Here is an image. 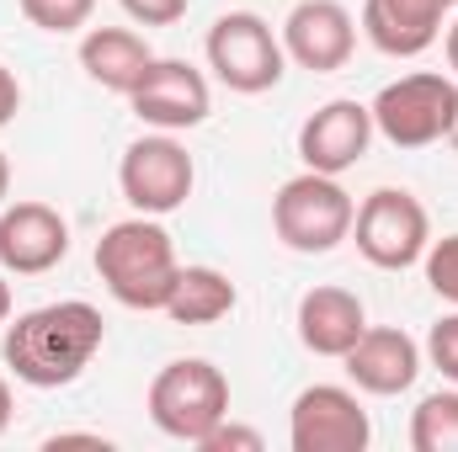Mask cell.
Listing matches in <instances>:
<instances>
[{"mask_svg": "<svg viewBox=\"0 0 458 452\" xmlns=\"http://www.w3.org/2000/svg\"><path fill=\"white\" fill-rule=\"evenodd\" d=\"M102 340H107V325L97 304L59 298V304L16 314V325H5L0 351H5V367L27 389H64L97 362Z\"/></svg>", "mask_w": 458, "mask_h": 452, "instance_id": "obj_1", "label": "cell"}, {"mask_svg": "<svg viewBox=\"0 0 458 452\" xmlns=\"http://www.w3.org/2000/svg\"><path fill=\"white\" fill-rule=\"evenodd\" d=\"M176 239L165 234L160 219L139 213V219H123L97 239V277L107 282L123 309H165L171 288H176Z\"/></svg>", "mask_w": 458, "mask_h": 452, "instance_id": "obj_2", "label": "cell"}, {"mask_svg": "<svg viewBox=\"0 0 458 452\" xmlns=\"http://www.w3.org/2000/svg\"><path fill=\"white\" fill-rule=\"evenodd\" d=\"M352 219H357L352 192L336 176H320V171H304V176L283 181L277 197H272V229L299 255H331L352 234Z\"/></svg>", "mask_w": 458, "mask_h": 452, "instance_id": "obj_3", "label": "cell"}, {"mask_svg": "<svg viewBox=\"0 0 458 452\" xmlns=\"http://www.w3.org/2000/svg\"><path fill=\"white\" fill-rule=\"evenodd\" d=\"M229 415V378L203 362V356H182V362H165L149 383V421L176 437V442H203L219 421Z\"/></svg>", "mask_w": 458, "mask_h": 452, "instance_id": "obj_4", "label": "cell"}, {"mask_svg": "<svg viewBox=\"0 0 458 452\" xmlns=\"http://www.w3.org/2000/svg\"><path fill=\"white\" fill-rule=\"evenodd\" d=\"M368 113H373V133H384L394 149L443 144L458 122V80L432 75V70L400 75V80H389V86L373 96Z\"/></svg>", "mask_w": 458, "mask_h": 452, "instance_id": "obj_5", "label": "cell"}, {"mask_svg": "<svg viewBox=\"0 0 458 452\" xmlns=\"http://www.w3.org/2000/svg\"><path fill=\"white\" fill-rule=\"evenodd\" d=\"M192 181H198V165L187 155V144L176 133H144L123 149L117 160V187L128 197L133 213H149V219H165L176 213L187 197H192Z\"/></svg>", "mask_w": 458, "mask_h": 452, "instance_id": "obj_6", "label": "cell"}, {"mask_svg": "<svg viewBox=\"0 0 458 452\" xmlns=\"http://www.w3.org/2000/svg\"><path fill=\"white\" fill-rule=\"evenodd\" d=\"M208 70L225 80L229 91L240 96H261L283 80L288 70V54H283V38L256 16V11H225L214 27H208Z\"/></svg>", "mask_w": 458, "mask_h": 452, "instance_id": "obj_7", "label": "cell"}, {"mask_svg": "<svg viewBox=\"0 0 458 452\" xmlns=\"http://www.w3.org/2000/svg\"><path fill=\"white\" fill-rule=\"evenodd\" d=\"M352 234H357V250L368 266L378 272H405L427 255L432 245V219L421 208V197H411L405 187H378L362 197L357 219H352Z\"/></svg>", "mask_w": 458, "mask_h": 452, "instance_id": "obj_8", "label": "cell"}, {"mask_svg": "<svg viewBox=\"0 0 458 452\" xmlns=\"http://www.w3.org/2000/svg\"><path fill=\"white\" fill-rule=\"evenodd\" d=\"M368 442H373V421L362 399L342 383H310L288 410L293 452H362Z\"/></svg>", "mask_w": 458, "mask_h": 452, "instance_id": "obj_9", "label": "cell"}, {"mask_svg": "<svg viewBox=\"0 0 458 452\" xmlns=\"http://www.w3.org/2000/svg\"><path fill=\"white\" fill-rule=\"evenodd\" d=\"M133 117L160 128V133H187L198 122H208L214 113V91H208V75L192 70L187 59H155L144 70V80L128 91Z\"/></svg>", "mask_w": 458, "mask_h": 452, "instance_id": "obj_10", "label": "cell"}, {"mask_svg": "<svg viewBox=\"0 0 458 452\" xmlns=\"http://www.w3.org/2000/svg\"><path fill=\"white\" fill-rule=\"evenodd\" d=\"M283 54L299 64V70H315V75H331L346 70L352 54H357V21L342 0H299L283 21Z\"/></svg>", "mask_w": 458, "mask_h": 452, "instance_id": "obj_11", "label": "cell"}, {"mask_svg": "<svg viewBox=\"0 0 458 452\" xmlns=\"http://www.w3.org/2000/svg\"><path fill=\"white\" fill-rule=\"evenodd\" d=\"M368 144H373V113L352 96L315 107L299 128V160H304V171H320V176L352 171L368 155Z\"/></svg>", "mask_w": 458, "mask_h": 452, "instance_id": "obj_12", "label": "cell"}, {"mask_svg": "<svg viewBox=\"0 0 458 452\" xmlns=\"http://www.w3.org/2000/svg\"><path fill=\"white\" fill-rule=\"evenodd\" d=\"M70 255V224L48 203H11L0 208V272L43 277Z\"/></svg>", "mask_w": 458, "mask_h": 452, "instance_id": "obj_13", "label": "cell"}, {"mask_svg": "<svg viewBox=\"0 0 458 452\" xmlns=\"http://www.w3.org/2000/svg\"><path fill=\"white\" fill-rule=\"evenodd\" d=\"M342 362H346V378L362 394H378V399H394L421 378V346L400 325H368Z\"/></svg>", "mask_w": 458, "mask_h": 452, "instance_id": "obj_14", "label": "cell"}, {"mask_svg": "<svg viewBox=\"0 0 458 452\" xmlns=\"http://www.w3.org/2000/svg\"><path fill=\"white\" fill-rule=\"evenodd\" d=\"M443 0H362V32L389 59H416L443 38Z\"/></svg>", "mask_w": 458, "mask_h": 452, "instance_id": "obj_15", "label": "cell"}, {"mask_svg": "<svg viewBox=\"0 0 458 452\" xmlns=\"http://www.w3.org/2000/svg\"><path fill=\"white\" fill-rule=\"evenodd\" d=\"M362 331H368V309H362V298L352 288L326 282V288H310L299 298V340H304V351L346 356Z\"/></svg>", "mask_w": 458, "mask_h": 452, "instance_id": "obj_16", "label": "cell"}, {"mask_svg": "<svg viewBox=\"0 0 458 452\" xmlns=\"http://www.w3.org/2000/svg\"><path fill=\"white\" fill-rule=\"evenodd\" d=\"M149 64H155V48H149L133 27H91V32L81 38V70H86L102 91L128 96V91L144 80Z\"/></svg>", "mask_w": 458, "mask_h": 452, "instance_id": "obj_17", "label": "cell"}, {"mask_svg": "<svg viewBox=\"0 0 458 452\" xmlns=\"http://www.w3.org/2000/svg\"><path fill=\"white\" fill-rule=\"evenodd\" d=\"M234 304H240V293H234V282L219 266H182L160 314H171L176 325H214V320H225Z\"/></svg>", "mask_w": 458, "mask_h": 452, "instance_id": "obj_18", "label": "cell"}, {"mask_svg": "<svg viewBox=\"0 0 458 452\" xmlns=\"http://www.w3.org/2000/svg\"><path fill=\"white\" fill-rule=\"evenodd\" d=\"M411 448L416 452H458V389L427 394L411 415Z\"/></svg>", "mask_w": 458, "mask_h": 452, "instance_id": "obj_19", "label": "cell"}, {"mask_svg": "<svg viewBox=\"0 0 458 452\" xmlns=\"http://www.w3.org/2000/svg\"><path fill=\"white\" fill-rule=\"evenodd\" d=\"M91 11H97V0H21V16H27L32 27L54 32V38L81 32V27L91 21Z\"/></svg>", "mask_w": 458, "mask_h": 452, "instance_id": "obj_20", "label": "cell"}, {"mask_svg": "<svg viewBox=\"0 0 458 452\" xmlns=\"http://www.w3.org/2000/svg\"><path fill=\"white\" fill-rule=\"evenodd\" d=\"M421 266H427V288H432L437 298L458 304V234L432 239V245H427V255H421Z\"/></svg>", "mask_w": 458, "mask_h": 452, "instance_id": "obj_21", "label": "cell"}, {"mask_svg": "<svg viewBox=\"0 0 458 452\" xmlns=\"http://www.w3.org/2000/svg\"><path fill=\"white\" fill-rule=\"evenodd\" d=\"M427 356H432V367L458 383V314H443L432 331H427Z\"/></svg>", "mask_w": 458, "mask_h": 452, "instance_id": "obj_22", "label": "cell"}, {"mask_svg": "<svg viewBox=\"0 0 458 452\" xmlns=\"http://www.w3.org/2000/svg\"><path fill=\"white\" fill-rule=\"evenodd\" d=\"M198 448H203V452H261L267 442H261V431H250V426H234V421L225 415V421H219V426H214V431L198 442Z\"/></svg>", "mask_w": 458, "mask_h": 452, "instance_id": "obj_23", "label": "cell"}, {"mask_svg": "<svg viewBox=\"0 0 458 452\" xmlns=\"http://www.w3.org/2000/svg\"><path fill=\"white\" fill-rule=\"evenodd\" d=\"M117 5H123L133 21H144V27H176L192 0H117Z\"/></svg>", "mask_w": 458, "mask_h": 452, "instance_id": "obj_24", "label": "cell"}, {"mask_svg": "<svg viewBox=\"0 0 458 452\" xmlns=\"http://www.w3.org/2000/svg\"><path fill=\"white\" fill-rule=\"evenodd\" d=\"M16 107H21V80H16V75L0 64V128L16 117Z\"/></svg>", "mask_w": 458, "mask_h": 452, "instance_id": "obj_25", "label": "cell"}, {"mask_svg": "<svg viewBox=\"0 0 458 452\" xmlns=\"http://www.w3.org/2000/svg\"><path fill=\"white\" fill-rule=\"evenodd\" d=\"M48 448H107V437H97V431H59V437H48Z\"/></svg>", "mask_w": 458, "mask_h": 452, "instance_id": "obj_26", "label": "cell"}, {"mask_svg": "<svg viewBox=\"0 0 458 452\" xmlns=\"http://www.w3.org/2000/svg\"><path fill=\"white\" fill-rule=\"evenodd\" d=\"M443 48H448V70H454V80H458V21H448V32H443Z\"/></svg>", "mask_w": 458, "mask_h": 452, "instance_id": "obj_27", "label": "cell"}, {"mask_svg": "<svg viewBox=\"0 0 458 452\" xmlns=\"http://www.w3.org/2000/svg\"><path fill=\"white\" fill-rule=\"evenodd\" d=\"M5 426H11V383L0 378V437H5Z\"/></svg>", "mask_w": 458, "mask_h": 452, "instance_id": "obj_28", "label": "cell"}, {"mask_svg": "<svg viewBox=\"0 0 458 452\" xmlns=\"http://www.w3.org/2000/svg\"><path fill=\"white\" fill-rule=\"evenodd\" d=\"M11 320V282H5V272H0V325Z\"/></svg>", "mask_w": 458, "mask_h": 452, "instance_id": "obj_29", "label": "cell"}, {"mask_svg": "<svg viewBox=\"0 0 458 452\" xmlns=\"http://www.w3.org/2000/svg\"><path fill=\"white\" fill-rule=\"evenodd\" d=\"M5 192H11V160H5V149H0V208H5Z\"/></svg>", "mask_w": 458, "mask_h": 452, "instance_id": "obj_30", "label": "cell"}, {"mask_svg": "<svg viewBox=\"0 0 458 452\" xmlns=\"http://www.w3.org/2000/svg\"><path fill=\"white\" fill-rule=\"evenodd\" d=\"M448 144H454V149H458V122H454V133H448Z\"/></svg>", "mask_w": 458, "mask_h": 452, "instance_id": "obj_31", "label": "cell"}, {"mask_svg": "<svg viewBox=\"0 0 458 452\" xmlns=\"http://www.w3.org/2000/svg\"><path fill=\"white\" fill-rule=\"evenodd\" d=\"M443 5H448V11H454V5H458V0H443Z\"/></svg>", "mask_w": 458, "mask_h": 452, "instance_id": "obj_32", "label": "cell"}]
</instances>
